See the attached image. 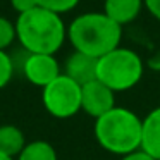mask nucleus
I'll list each match as a JSON object with an SVG mask.
<instances>
[{
    "instance_id": "1",
    "label": "nucleus",
    "mask_w": 160,
    "mask_h": 160,
    "mask_svg": "<svg viewBox=\"0 0 160 160\" xmlns=\"http://www.w3.org/2000/svg\"><path fill=\"white\" fill-rule=\"evenodd\" d=\"M16 38L28 53L55 55L67 40V26L62 16L35 7L16 19Z\"/></svg>"
},
{
    "instance_id": "2",
    "label": "nucleus",
    "mask_w": 160,
    "mask_h": 160,
    "mask_svg": "<svg viewBox=\"0 0 160 160\" xmlns=\"http://www.w3.org/2000/svg\"><path fill=\"white\" fill-rule=\"evenodd\" d=\"M67 40L76 52L100 59L105 53L121 47L122 26L102 12L79 14L67 26Z\"/></svg>"
},
{
    "instance_id": "3",
    "label": "nucleus",
    "mask_w": 160,
    "mask_h": 160,
    "mask_svg": "<svg viewBox=\"0 0 160 160\" xmlns=\"http://www.w3.org/2000/svg\"><path fill=\"white\" fill-rule=\"evenodd\" d=\"M95 139L112 155L124 157L141 148L143 119L136 112L115 105L112 110L95 119Z\"/></svg>"
},
{
    "instance_id": "4",
    "label": "nucleus",
    "mask_w": 160,
    "mask_h": 160,
    "mask_svg": "<svg viewBox=\"0 0 160 160\" xmlns=\"http://www.w3.org/2000/svg\"><path fill=\"white\" fill-rule=\"evenodd\" d=\"M145 74V62L138 52L117 47L97 60V79L114 93L132 90Z\"/></svg>"
},
{
    "instance_id": "5",
    "label": "nucleus",
    "mask_w": 160,
    "mask_h": 160,
    "mask_svg": "<svg viewBox=\"0 0 160 160\" xmlns=\"http://www.w3.org/2000/svg\"><path fill=\"white\" fill-rule=\"evenodd\" d=\"M42 103L55 119H71L81 110V84L66 74L42 88Z\"/></svg>"
},
{
    "instance_id": "6",
    "label": "nucleus",
    "mask_w": 160,
    "mask_h": 160,
    "mask_svg": "<svg viewBox=\"0 0 160 160\" xmlns=\"http://www.w3.org/2000/svg\"><path fill=\"white\" fill-rule=\"evenodd\" d=\"M21 72L33 86L45 88L62 74L59 60L50 53H28L21 60Z\"/></svg>"
},
{
    "instance_id": "7",
    "label": "nucleus",
    "mask_w": 160,
    "mask_h": 160,
    "mask_svg": "<svg viewBox=\"0 0 160 160\" xmlns=\"http://www.w3.org/2000/svg\"><path fill=\"white\" fill-rule=\"evenodd\" d=\"M115 107V93L98 79L81 86V110L97 119Z\"/></svg>"
},
{
    "instance_id": "8",
    "label": "nucleus",
    "mask_w": 160,
    "mask_h": 160,
    "mask_svg": "<svg viewBox=\"0 0 160 160\" xmlns=\"http://www.w3.org/2000/svg\"><path fill=\"white\" fill-rule=\"evenodd\" d=\"M97 60L98 59H93L86 53L74 50L64 62L62 72L83 86V84L97 79Z\"/></svg>"
},
{
    "instance_id": "9",
    "label": "nucleus",
    "mask_w": 160,
    "mask_h": 160,
    "mask_svg": "<svg viewBox=\"0 0 160 160\" xmlns=\"http://www.w3.org/2000/svg\"><path fill=\"white\" fill-rule=\"evenodd\" d=\"M143 7V0H103V14H107L122 28L134 22L139 18Z\"/></svg>"
},
{
    "instance_id": "10",
    "label": "nucleus",
    "mask_w": 160,
    "mask_h": 160,
    "mask_svg": "<svg viewBox=\"0 0 160 160\" xmlns=\"http://www.w3.org/2000/svg\"><path fill=\"white\" fill-rule=\"evenodd\" d=\"M141 150L158 160L160 158V105L143 117Z\"/></svg>"
},
{
    "instance_id": "11",
    "label": "nucleus",
    "mask_w": 160,
    "mask_h": 160,
    "mask_svg": "<svg viewBox=\"0 0 160 160\" xmlns=\"http://www.w3.org/2000/svg\"><path fill=\"white\" fill-rule=\"evenodd\" d=\"M26 146V136L18 126L4 124L0 126V152L9 157H18Z\"/></svg>"
},
{
    "instance_id": "12",
    "label": "nucleus",
    "mask_w": 160,
    "mask_h": 160,
    "mask_svg": "<svg viewBox=\"0 0 160 160\" xmlns=\"http://www.w3.org/2000/svg\"><path fill=\"white\" fill-rule=\"evenodd\" d=\"M16 160H59V157L52 143L45 139H35L26 143V146L16 157Z\"/></svg>"
},
{
    "instance_id": "13",
    "label": "nucleus",
    "mask_w": 160,
    "mask_h": 160,
    "mask_svg": "<svg viewBox=\"0 0 160 160\" xmlns=\"http://www.w3.org/2000/svg\"><path fill=\"white\" fill-rule=\"evenodd\" d=\"M16 72V62L14 57L7 53L5 50H0V90H4L12 81Z\"/></svg>"
},
{
    "instance_id": "14",
    "label": "nucleus",
    "mask_w": 160,
    "mask_h": 160,
    "mask_svg": "<svg viewBox=\"0 0 160 160\" xmlns=\"http://www.w3.org/2000/svg\"><path fill=\"white\" fill-rule=\"evenodd\" d=\"M36 4H38V7L62 16L74 11L79 5V0H36Z\"/></svg>"
},
{
    "instance_id": "15",
    "label": "nucleus",
    "mask_w": 160,
    "mask_h": 160,
    "mask_svg": "<svg viewBox=\"0 0 160 160\" xmlns=\"http://www.w3.org/2000/svg\"><path fill=\"white\" fill-rule=\"evenodd\" d=\"M14 42H18V38H16V24L11 19L0 16V50H7Z\"/></svg>"
},
{
    "instance_id": "16",
    "label": "nucleus",
    "mask_w": 160,
    "mask_h": 160,
    "mask_svg": "<svg viewBox=\"0 0 160 160\" xmlns=\"http://www.w3.org/2000/svg\"><path fill=\"white\" fill-rule=\"evenodd\" d=\"M11 7L19 16V14H24V12L38 7V4H36V0H11Z\"/></svg>"
},
{
    "instance_id": "17",
    "label": "nucleus",
    "mask_w": 160,
    "mask_h": 160,
    "mask_svg": "<svg viewBox=\"0 0 160 160\" xmlns=\"http://www.w3.org/2000/svg\"><path fill=\"white\" fill-rule=\"evenodd\" d=\"M145 9L155 21L160 22V0H143Z\"/></svg>"
},
{
    "instance_id": "18",
    "label": "nucleus",
    "mask_w": 160,
    "mask_h": 160,
    "mask_svg": "<svg viewBox=\"0 0 160 160\" xmlns=\"http://www.w3.org/2000/svg\"><path fill=\"white\" fill-rule=\"evenodd\" d=\"M121 160H157V158H153L150 153H146L145 150H134V152H131V153H128V155H124V157H121Z\"/></svg>"
},
{
    "instance_id": "19",
    "label": "nucleus",
    "mask_w": 160,
    "mask_h": 160,
    "mask_svg": "<svg viewBox=\"0 0 160 160\" xmlns=\"http://www.w3.org/2000/svg\"><path fill=\"white\" fill-rule=\"evenodd\" d=\"M0 160H16V158H14V157H9V155H5V153L0 152Z\"/></svg>"
},
{
    "instance_id": "20",
    "label": "nucleus",
    "mask_w": 160,
    "mask_h": 160,
    "mask_svg": "<svg viewBox=\"0 0 160 160\" xmlns=\"http://www.w3.org/2000/svg\"><path fill=\"white\" fill-rule=\"evenodd\" d=\"M158 160H160V158H158Z\"/></svg>"
}]
</instances>
